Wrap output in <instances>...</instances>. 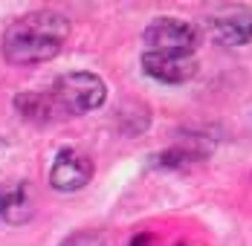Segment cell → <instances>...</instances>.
Masks as SVG:
<instances>
[{"mask_svg":"<svg viewBox=\"0 0 252 246\" xmlns=\"http://www.w3.org/2000/svg\"><path fill=\"white\" fill-rule=\"evenodd\" d=\"M70 38V21L61 12L38 9L15 18L3 32V58L15 67H35L52 61Z\"/></svg>","mask_w":252,"mask_h":246,"instance_id":"obj_1","label":"cell"},{"mask_svg":"<svg viewBox=\"0 0 252 246\" xmlns=\"http://www.w3.org/2000/svg\"><path fill=\"white\" fill-rule=\"evenodd\" d=\"M50 96L61 116H84L99 110L107 98V84L96 73H64L55 78L50 87Z\"/></svg>","mask_w":252,"mask_h":246,"instance_id":"obj_2","label":"cell"},{"mask_svg":"<svg viewBox=\"0 0 252 246\" xmlns=\"http://www.w3.org/2000/svg\"><path fill=\"white\" fill-rule=\"evenodd\" d=\"M142 41L148 44V49L157 52L194 55V49L200 47V29L183 18H154L142 32Z\"/></svg>","mask_w":252,"mask_h":246,"instance_id":"obj_3","label":"cell"},{"mask_svg":"<svg viewBox=\"0 0 252 246\" xmlns=\"http://www.w3.org/2000/svg\"><path fill=\"white\" fill-rule=\"evenodd\" d=\"M93 180V159L76 148H61L50 165V185L61 194L81 191Z\"/></svg>","mask_w":252,"mask_h":246,"instance_id":"obj_4","label":"cell"},{"mask_svg":"<svg viewBox=\"0 0 252 246\" xmlns=\"http://www.w3.org/2000/svg\"><path fill=\"white\" fill-rule=\"evenodd\" d=\"M142 73L159 84H186L197 75V58L186 52H142Z\"/></svg>","mask_w":252,"mask_h":246,"instance_id":"obj_5","label":"cell"},{"mask_svg":"<svg viewBox=\"0 0 252 246\" xmlns=\"http://www.w3.org/2000/svg\"><path fill=\"white\" fill-rule=\"evenodd\" d=\"M212 32L226 47H244L252 41V9L250 6H223L209 18Z\"/></svg>","mask_w":252,"mask_h":246,"instance_id":"obj_6","label":"cell"},{"mask_svg":"<svg viewBox=\"0 0 252 246\" xmlns=\"http://www.w3.org/2000/svg\"><path fill=\"white\" fill-rule=\"evenodd\" d=\"M35 194L32 185L24 180H12V183H0V217L9 226H24L35 217Z\"/></svg>","mask_w":252,"mask_h":246,"instance_id":"obj_7","label":"cell"},{"mask_svg":"<svg viewBox=\"0 0 252 246\" xmlns=\"http://www.w3.org/2000/svg\"><path fill=\"white\" fill-rule=\"evenodd\" d=\"M12 107L24 116L26 122H35V124H47L61 119L55 101H52L50 90H26V93H18Z\"/></svg>","mask_w":252,"mask_h":246,"instance_id":"obj_8","label":"cell"},{"mask_svg":"<svg viewBox=\"0 0 252 246\" xmlns=\"http://www.w3.org/2000/svg\"><path fill=\"white\" fill-rule=\"evenodd\" d=\"M61 246H110L107 244V235L96 232V229H81L76 235H70Z\"/></svg>","mask_w":252,"mask_h":246,"instance_id":"obj_9","label":"cell"},{"mask_svg":"<svg viewBox=\"0 0 252 246\" xmlns=\"http://www.w3.org/2000/svg\"><path fill=\"white\" fill-rule=\"evenodd\" d=\"M130 246H154V235H148V232H139V235L130 241Z\"/></svg>","mask_w":252,"mask_h":246,"instance_id":"obj_10","label":"cell"}]
</instances>
